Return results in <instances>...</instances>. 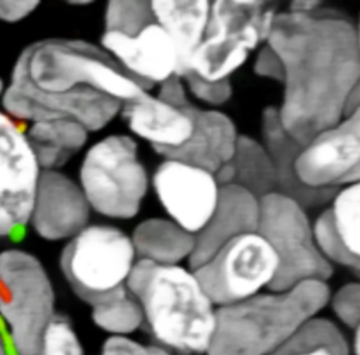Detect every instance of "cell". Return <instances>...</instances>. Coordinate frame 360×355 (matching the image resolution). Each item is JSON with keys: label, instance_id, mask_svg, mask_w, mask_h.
Instances as JSON below:
<instances>
[{"label": "cell", "instance_id": "cell-1", "mask_svg": "<svg viewBox=\"0 0 360 355\" xmlns=\"http://www.w3.org/2000/svg\"><path fill=\"white\" fill-rule=\"evenodd\" d=\"M266 45L281 68L277 117L298 145L359 110L360 41L352 20L319 6L290 7L276 14Z\"/></svg>", "mask_w": 360, "mask_h": 355}, {"label": "cell", "instance_id": "cell-2", "mask_svg": "<svg viewBox=\"0 0 360 355\" xmlns=\"http://www.w3.org/2000/svg\"><path fill=\"white\" fill-rule=\"evenodd\" d=\"M145 92L100 45L42 38L17 55L0 108L18 123L72 120L96 132Z\"/></svg>", "mask_w": 360, "mask_h": 355}, {"label": "cell", "instance_id": "cell-3", "mask_svg": "<svg viewBox=\"0 0 360 355\" xmlns=\"http://www.w3.org/2000/svg\"><path fill=\"white\" fill-rule=\"evenodd\" d=\"M127 289L142 310V327L158 347L177 355L207 354L217 309L191 269L138 259Z\"/></svg>", "mask_w": 360, "mask_h": 355}, {"label": "cell", "instance_id": "cell-4", "mask_svg": "<svg viewBox=\"0 0 360 355\" xmlns=\"http://www.w3.org/2000/svg\"><path fill=\"white\" fill-rule=\"evenodd\" d=\"M325 280H305L287 290L259 293L217 307L215 331L207 355H271L304 323L329 304Z\"/></svg>", "mask_w": 360, "mask_h": 355}, {"label": "cell", "instance_id": "cell-5", "mask_svg": "<svg viewBox=\"0 0 360 355\" xmlns=\"http://www.w3.org/2000/svg\"><path fill=\"white\" fill-rule=\"evenodd\" d=\"M277 13L276 6L267 1H212L205 35L184 75L207 82H231L250 54L266 44Z\"/></svg>", "mask_w": 360, "mask_h": 355}, {"label": "cell", "instance_id": "cell-6", "mask_svg": "<svg viewBox=\"0 0 360 355\" xmlns=\"http://www.w3.org/2000/svg\"><path fill=\"white\" fill-rule=\"evenodd\" d=\"M77 183L90 210L107 218L129 220L139 213L150 179L135 138L111 134L87 148Z\"/></svg>", "mask_w": 360, "mask_h": 355}, {"label": "cell", "instance_id": "cell-7", "mask_svg": "<svg viewBox=\"0 0 360 355\" xmlns=\"http://www.w3.org/2000/svg\"><path fill=\"white\" fill-rule=\"evenodd\" d=\"M136 261L125 231L108 224H87L66 241L59 266L73 293L94 306L127 287Z\"/></svg>", "mask_w": 360, "mask_h": 355}, {"label": "cell", "instance_id": "cell-8", "mask_svg": "<svg viewBox=\"0 0 360 355\" xmlns=\"http://www.w3.org/2000/svg\"><path fill=\"white\" fill-rule=\"evenodd\" d=\"M55 290L44 263L21 248L0 252V316L18 355H39L55 317Z\"/></svg>", "mask_w": 360, "mask_h": 355}, {"label": "cell", "instance_id": "cell-9", "mask_svg": "<svg viewBox=\"0 0 360 355\" xmlns=\"http://www.w3.org/2000/svg\"><path fill=\"white\" fill-rule=\"evenodd\" d=\"M257 232L270 244L278 270L269 290L283 292L305 280H325L330 266L321 255L305 206L295 197L273 190L260 197Z\"/></svg>", "mask_w": 360, "mask_h": 355}, {"label": "cell", "instance_id": "cell-10", "mask_svg": "<svg viewBox=\"0 0 360 355\" xmlns=\"http://www.w3.org/2000/svg\"><path fill=\"white\" fill-rule=\"evenodd\" d=\"M191 270L212 304L224 307L270 289L278 259L270 244L255 231L231 239Z\"/></svg>", "mask_w": 360, "mask_h": 355}, {"label": "cell", "instance_id": "cell-11", "mask_svg": "<svg viewBox=\"0 0 360 355\" xmlns=\"http://www.w3.org/2000/svg\"><path fill=\"white\" fill-rule=\"evenodd\" d=\"M295 185L319 203L332 193L359 183L360 179V110L321 131L301 145L292 159Z\"/></svg>", "mask_w": 360, "mask_h": 355}, {"label": "cell", "instance_id": "cell-12", "mask_svg": "<svg viewBox=\"0 0 360 355\" xmlns=\"http://www.w3.org/2000/svg\"><path fill=\"white\" fill-rule=\"evenodd\" d=\"M41 172L24 127L0 108V239L28 227Z\"/></svg>", "mask_w": 360, "mask_h": 355}, {"label": "cell", "instance_id": "cell-13", "mask_svg": "<svg viewBox=\"0 0 360 355\" xmlns=\"http://www.w3.org/2000/svg\"><path fill=\"white\" fill-rule=\"evenodd\" d=\"M150 186L169 220L194 237L210 221L221 190L215 173L167 158L156 166Z\"/></svg>", "mask_w": 360, "mask_h": 355}, {"label": "cell", "instance_id": "cell-14", "mask_svg": "<svg viewBox=\"0 0 360 355\" xmlns=\"http://www.w3.org/2000/svg\"><path fill=\"white\" fill-rule=\"evenodd\" d=\"M100 46L148 90L179 76L177 51L155 20L131 35L103 31Z\"/></svg>", "mask_w": 360, "mask_h": 355}, {"label": "cell", "instance_id": "cell-15", "mask_svg": "<svg viewBox=\"0 0 360 355\" xmlns=\"http://www.w3.org/2000/svg\"><path fill=\"white\" fill-rule=\"evenodd\" d=\"M90 206L76 180L62 170H42L30 227L45 241H68L89 224Z\"/></svg>", "mask_w": 360, "mask_h": 355}, {"label": "cell", "instance_id": "cell-16", "mask_svg": "<svg viewBox=\"0 0 360 355\" xmlns=\"http://www.w3.org/2000/svg\"><path fill=\"white\" fill-rule=\"evenodd\" d=\"M193 108V103L176 106L145 92L125 103L120 114L132 135L148 142L156 154L166 158L190 139L194 128Z\"/></svg>", "mask_w": 360, "mask_h": 355}, {"label": "cell", "instance_id": "cell-17", "mask_svg": "<svg viewBox=\"0 0 360 355\" xmlns=\"http://www.w3.org/2000/svg\"><path fill=\"white\" fill-rule=\"evenodd\" d=\"M315 244L330 265L354 273L360 269V186H345L332 194L330 204L312 221Z\"/></svg>", "mask_w": 360, "mask_h": 355}, {"label": "cell", "instance_id": "cell-18", "mask_svg": "<svg viewBox=\"0 0 360 355\" xmlns=\"http://www.w3.org/2000/svg\"><path fill=\"white\" fill-rule=\"evenodd\" d=\"M260 197L249 189L222 183L217 207L207 225L195 235L194 251L188 259L190 269L204 263L231 239L257 231Z\"/></svg>", "mask_w": 360, "mask_h": 355}, {"label": "cell", "instance_id": "cell-19", "mask_svg": "<svg viewBox=\"0 0 360 355\" xmlns=\"http://www.w3.org/2000/svg\"><path fill=\"white\" fill-rule=\"evenodd\" d=\"M194 128L190 139L167 159H179L201 166L217 176L232 162L239 132L233 120L218 108H193Z\"/></svg>", "mask_w": 360, "mask_h": 355}, {"label": "cell", "instance_id": "cell-20", "mask_svg": "<svg viewBox=\"0 0 360 355\" xmlns=\"http://www.w3.org/2000/svg\"><path fill=\"white\" fill-rule=\"evenodd\" d=\"M155 21L167 32L179 56V77L201 44L208 21L211 3L207 0H155L150 1Z\"/></svg>", "mask_w": 360, "mask_h": 355}, {"label": "cell", "instance_id": "cell-21", "mask_svg": "<svg viewBox=\"0 0 360 355\" xmlns=\"http://www.w3.org/2000/svg\"><path fill=\"white\" fill-rule=\"evenodd\" d=\"M24 131L41 170H60L89 139V131L72 120L35 121Z\"/></svg>", "mask_w": 360, "mask_h": 355}, {"label": "cell", "instance_id": "cell-22", "mask_svg": "<svg viewBox=\"0 0 360 355\" xmlns=\"http://www.w3.org/2000/svg\"><path fill=\"white\" fill-rule=\"evenodd\" d=\"M131 239L138 259L160 265H180L190 259L195 237L169 218L152 217L141 221L132 231Z\"/></svg>", "mask_w": 360, "mask_h": 355}, {"label": "cell", "instance_id": "cell-23", "mask_svg": "<svg viewBox=\"0 0 360 355\" xmlns=\"http://www.w3.org/2000/svg\"><path fill=\"white\" fill-rule=\"evenodd\" d=\"M222 183L243 186L259 197L277 190V176L266 147L246 135L239 137L232 162L217 176Z\"/></svg>", "mask_w": 360, "mask_h": 355}, {"label": "cell", "instance_id": "cell-24", "mask_svg": "<svg viewBox=\"0 0 360 355\" xmlns=\"http://www.w3.org/2000/svg\"><path fill=\"white\" fill-rule=\"evenodd\" d=\"M321 348L332 355H350L352 352L350 342L342 330L333 321L316 316L304 323L271 355H298Z\"/></svg>", "mask_w": 360, "mask_h": 355}, {"label": "cell", "instance_id": "cell-25", "mask_svg": "<svg viewBox=\"0 0 360 355\" xmlns=\"http://www.w3.org/2000/svg\"><path fill=\"white\" fill-rule=\"evenodd\" d=\"M91 318L98 328L117 337H125L143 324L142 310L127 287L91 306Z\"/></svg>", "mask_w": 360, "mask_h": 355}, {"label": "cell", "instance_id": "cell-26", "mask_svg": "<svg viewBox=\"0 0 360 355\" xmlns=\"http://www.w3.org/2000/svg\"><path fill=\"white\" fill-rule=\"evenodd\" d=\"M150 1L143 0H112L104 13V30L131 35L152 23Z\"/></svg>", "mask_w": 360, "mask_h": 355}, {"label": "cell", "instance_id": "cell-27", "mask_svg": "<svg viewBox=\"0 0 360 355\" xmlns=\"http://www.w3.org/2000/svg\"><path fill=\"white\" fill-rule=\"evenodd\" d=\"M39 355H84L70 321L59 314L51 320L41 340Z\"/></svg>", "mask_w": 360, "mask_h": 355}, {"label": "cell", "instance_id": "cell-28", "mask_svg": "<svg viewBox=\"0 0 360 355\" xmlns=\"http://www.w3.org/2000/svg\"><path fill=\"white\" fill-rule=\"evenodd\" d=\"M329 303L336 317L349 328L359 330L360 324V286L357 282H350L330 293Z\"/></svg>", "mask_w": 360, "mask_h": 355}, {"label": "cell", "instance_id": "cell-29", "mask_svg": "<svg viewBox=\"0 0 360 355\" xmlns=\"http://www.w3.org/2000/svg\"><path fill=\"white\" fill-rule=\"evenodd\" d=\"M180 79L183 80L188 93L207 106H211V108L226 103L232 96L231 82H207L193 75H184Z\"/></svg>", "mask_w": 360, "mask_h": 355}, {"label": "cell", "instance_id": "cell-30", "mask_svg": "<svg viewBox=\"0 0 360 355\" xmlns=\"http://www.w3.org/2000/svg\"><path fill=\"white\" fill-rule=\"evenodd\" d=\"M101 355H173L162 347L145 345L128 337L111 335L101 348Z\"/></svg>", "mask_w": 360, "mask_h": 355}, {"label": "cell", "instance_id": "cell-31", "mask_svg": "<svg viewBox=\"0 0 360 355\" xmlns=\"http://www.w3.org/2000/svg\"><path fill=\"white\" fill-rule=\"evenodd\" d=\"M39 1H8L0 0V21L6 24H17L37 11Z\"/></svg>", "mask_w": 360, "mask_h": 355}, {"label": "cell", "instance_id": "cell-32", "mask_svg": "<svg viewBox=\"0 0 360 355\" xmlns=\"http://www.w3.org/2000/svg\"><path fill=\"white\" fill-rule=\"evenodd\" d=\"M253 69H255V73L262 77H267V79H271L276 82L281 80L280 62H278L277 56L273 54V51L266 44L259 49Z\"/></svg>", "mask_w": 360, "mask_h": 355}, {"label": "cell", "instance_id": "cell-33", "mask_svg": "<svg viewBox=\"0 0 360 355\" xmlns=\"http://www.w3.org/2000/svg\"><path fill=\"white\" fill-rule=\"evenodd\" d=\"M298 355H332L329 351L326 349H316V351H312V352H305V354H298Z\"/></svg>", "mask_w": 360, "mask_h": 355}, {"label": "cell", "instance_id": "cell-34", "mask_svg": "<svg viewBox=\"0 0 360 355\" xmlns=\"http://www.w3.org/2000/svg\"><path fill=\"white\" fill-rule=\"evenodd\" d=\"M0 355H7L6 342H4V338H3V335H1V331H0Z\"/></svg>", "mask_w": 360, "mask_h": 355}, {"label": "cell", "instance_id": "cell-35", "mask_svg": "<svg viewBox=\"0 0 360 355\" xmlns=\"http://www.w3.org/2000/svg\"><path fill=\"white\" fill-rule=\"evenodd\" d=\"M4 87H6V80L0 76V101H1V97H3V93H4Z\"/></svg>", "mask_w": 360, "mask_h": 355}]
</instances>
